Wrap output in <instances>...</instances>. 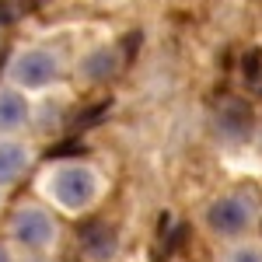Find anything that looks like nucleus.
<instances>
[{"label":"nucleus","instance_id":"nucleus-4","mask_svg":"<svg viewBox=\"0 0 262 262\" xmlns=\"http://www.w3.org/2000/svg\"><path fill=\"white\" fill-rule=\"evenodd\" d=\"M14 238L28 248H46L53 242V221L49 213H42L35 206H25L14 213Z\"/></svg>","mask_w":262,"mask_h":262},{"label":"nucleus","instance_id":"nucleus-3","mask_svg":"<svg viewBox=\"0 0 262 262\" xmlns=\"http://www.w3.org/2000/svg\"><path fill=\"white\" fill-rule=\"evenodd\" d=\"M206 221H210V227L217 234H242L245 227H248V221H252V210L238 196H224V200H217L210 206Z\"/></svg>","mask_w":262,"mask_h":262},{"label":"nucleus","instance_id":"nucleus-2","mask_svg":"<svg viewBox=\"0 0 262 262\" xmlns=\"http://www.w3.org/2000/svg\"><path fill=\"white\" fill-rule=\"evenodd\" d=\"M11 77L21 88H46L56 77V60L49 53H42V49H28V53H21L18 60L11 63Z\"/></svg>","mask_w":262,"mask_h":262},{"label":"nucleus","instance_id":"nucleus-8","mask_svg":"<svg viewBox=\"0 0 262 262\" xmlns=\"http://www.w3.org/2000/svg\"><path fill=\"white\" fill-rule=\"evenodd\" d=\"M0 262H11V255H7V248L0 245Z\"/></svg>","mask_w":262,"mask_h":262},{"label":"nucleus","instance_id":"nucleus-6","mask_svg":"<svg viewBox=\"0 0 262 262\" xmlns=\"http://www.w3.org/2000/svg\"><path fill=\"white\" fill-rule=\"evenodd\" d=\"M25 147H18V143H0V185L4 182H14L25 171Z\"/></svg>","mask_w":262,"mask_h":262},{"label":"nucleus","instance_id":"nucleus-1","mask_svg":"<svg viewBox=\"0 0 262 262\" xmlns=\"http://www.w3.org/2000/svg\"><path fill=\"white\" fill-rule=\"evenodd\" d=\"M49 192L67 210H84L98 196V175L84 164H63L49 175Z\"/></svg>","mask_w":262,"mask_h":262},{"label":"nucleus","instance_id":"nucleus-7","mask_svg":"<svg viewBox=\"0 0 262 262\" xmlns=\"http://www.w3.org/2000/svg\"><path fill=\"white\" fill-rule=\"evenodd\" d=\"M231 262H262V255L255 252V248H238V252H234V259H231Z\"/></svg>","mask_w":262,"mask_h":262},{"label":"nucleus","instance_id":"nucleus-5","mask_svg":"<svg viewBox=\"0 0 262 262\" xmlns=\"http://www.w3.org/2000/svg\"><path fill=\"white\" fill-rule=\"evenodd\" d=\"M28 119V101L18 91H0V133H11L25 126Z\"/></svg>","mask_w":262,"mask_h":262}]
</instances>
